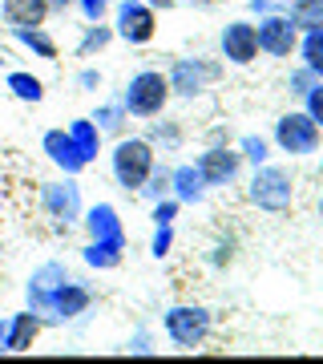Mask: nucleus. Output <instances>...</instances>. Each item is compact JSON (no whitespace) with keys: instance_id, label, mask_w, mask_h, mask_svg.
Listing matches in <instances>:
<instances>
[{"instance_id":"19","label":"nucleus","mask_w":323,"mask_h":364,"mask_svg":"<svg viewBox=\"0 0 323 364\" xmlns=\"http://www.w3.org/2000/svg\"><path fill=\"white\" fill-rule=\"evenodd\" d=\"M69 138L77 142V150L85 154V162H93L97 150H102V130H97V122H89V117L73 122V126H69Z\"/></svg>"},{"instance_id":"21","label":"nucleus","mask_w":323,"mask_h":364,"mask_svg":"<svg viewBox=\"0 0 323 364\" xmlns=\"http://www.w3.org/2000/svg\"><path fill=\"white\" fill-rule=\"evenodd\" d=\"M109 41H114V28L102 25V21H93L89 33H85V37H81V45H77V57H93V53H102Z\"/></svg>"},{"instance_id":"14","label":"nucleus","mask_w":323,"mask_h":364,"mask_svg":"<svg viewBox=\"0 0 323 364\" xmlns=\"http://www.w3.org/2000/svg\"><path fill=\"white\" fill-rule=\"evenodd\" d=\"M85 227H89L93 239H102V243H117V247H126V231H121V219H117V210L109 203L102 207H93L85 215Z\"/></svg>"},{"instance_id":"7","label":"nucleus","mask_w":323,"mask_h":364,"mask_svg":"<svg viewBox=\"0 0 323 364\" xmlns=\"http://www.w3.org/2000/svg\"><path fill=\"white\" fill-rule=\"evenodd\" d=\"M114 25H117L114 33L121 41H129V45H150L158 33V16L146 0H121L117 13H114Z\"/></svg>"},{"instance_id":"20","label":"nucleus","mask_w":323,"mask_h":364,"mask_svg":"<svg viewBox=\"0 0 323 364\" xmlns=\"http://www.w3.org/2000/svg\"><path fill=\"white\" fill-rule=\"evenodd\" d=\"M13 33H16L21 45H28L33 53H40L45 61H57V41H53L45 28H13Z\"/></svg>"},{"instance_id":"37","label":"nucleus","mask_w":323,"mask_h":364,"mask_svg":"<svg viewBox=\"0 0 323 364\" xmlns=\"http://www.w3.org/2000/svg\"><path fill=\"white\" fill-rule=\"evenodd\" d=\"M194 9H210V4H214V0H190Z\"/></svg>"},{"instance_id":"22","label":"nucleus","mask_w":323,"mask_h":364,"mask_svg":"<svg viewBox=\"0 0 323 364\" xmlns=\"http://www.w3.org/2000/svg\"><path fill=\"white\" fill-rule=\"evenodd\" d=\"M239 154H243V162H251V166H263V162L271 158V142L258 138V134H243V138H239Z\"/></svg>"},{"instance_id":"4","label":"nucleus","mask_w":323,"mask_h":364,"mask_svg":"<svg viewBox=\"0 0 323 364\" xmlns=\"http://www.w3.org/2000/svg\"><path fill=\"white\" fill-rule=\"evenodd\" d=\"M162 324H166V336L174 340L178 348H198V344H207L214 316H210L202 304H174Z\"/></svg>"},{"instance_id":"30","label":"nucleus","mask_w":323,"mask_h":364,"mask_svg":"<svg viewBox=\"0 0 323 364\" xmlns=\"http://www.w3.org/2000/svg\"><path fill=\"white\" fill-rule=\"evenodd\" d=\"M174 215H178V198H174V195H166V198H158V203H154V223H158V227L174 223Z\"/></svg>"},{"instance_id":"13","label":"nucleus","mask_w":323,"mask_h":364,"mask_svg":"<svg viewBox=\"0 0 323 364\" xmlns=\"http://www.w3.org/2000/svg\"><path fill=\"white\" fill-rule=\"evenodd\" d=\"M45 154H49L57 166H65V174H77V170L89 166V162H85V154L77 150V142H73V138H69L65 130L45 134Z\"/></svg>"},{"instance_id":"38","label":"nucleus","mask_w":323,"mask_h":364,"mask_svg":"<svg viewBox=\"0 0 323 364\" xmlns=\"http://www.w3.org/2000/svg\"><path fill=\"white\" fill-rule=\"evenodd\" d=\"M4 332H9V324H0V348H4Z\"/></svg>"},{"instance_id":"34","label":"nucleus","mask_w":323,"mask_h":364,"mask_svg":"<svg viewBox=\"0 0 323 364\" xmlns=\"http://www.w3.org/2000/svg\"><path fill=\"white\" fill-rule=\"evenodd\" d=\"M77 81H81V90H89V93H93V90H102V73H97V69H85Z\"/></svg>"},{"instance_id":"10","label":"nucleus","mask_w":323,"mask_h":364,"mask_svg":"<svg viewBox=\"0 0 323 364\" xmlns=\"http://www.w3.org/2000/svg\"><path fill=\"white\" fill-rule=\"evenodd\" d=\"M219 49H222V57H226L231 65H255V57H258L255 25H251V21H231V25L222 28Z\"/></svg>"},{"instance_id":"3","label":"nucleus","mask_w":323,"mask_h":364,"mask_svg":"<svg viewBox=\"0 0 323 364\" xmlns=\"http://www.w3.org/2000/svg\"><path fill=\"white\" fill-rule=\"evenodd\" d=\"M158 154L154 146L146 142V138H121L114 146V178L121 191H142V182L150 178V170H154Z\"/></svg>"},{"instance_id":"41","label":"nucleus","mask_w":323,"mask_h":364,"mask_svg":"<svg viewBox=\"0 0 323 364\" xmlns=\"http://www.w3.org/2000/svg\"><path fill=\"white\" fill-rule=\"evenodd\" d=\"M0 61H4V53H0Z\"/></svg>"},{"instance_id":"18","label":"nucleus","mask_w":323,"mask_h":364,"mask_svg":"<svg viewBox=\"0 0 323 364\" xmlns=\"http://www.w3.org/2000/svg\"><path fill=\"white\" fill-rule=\"evenodd\" d=\"M287 16L299 33L323 25V0H287Z\"/></svg>"},{"instance_id":"35","label":"nucleus","mask_w":323,"mask_h":364,"mask_svg":"<svg viewBox=\"0 0 323 364\" xmlns=\"http://www.w3.org/2000/svg\"><path fill=\"white\" fill-rule=\"evenodd\" d=\"M231 259H234V243H219L214 247V263L222 267V263H231Z\"/></svg>"},{"instance_id":"26","label":"nucleus","mask_w":323,"mask_h":364,"mask_svg":"<svg viewBox=\"0 0 323 364\" xmlns=\"http://www.w3.org/2000/svg\"><path fill=\"white\" fill-rule=\"evenodd\" d=\"M138 195H146V198H166L170 195V166H158L154 162V170H150V178L142 182V191H138Z\"/></svg>"},{"instance_id":"8","label":"nucleus","mask_w":323,"mask_h":364,"mask_svg":"<svg viewBox=\"0 0 323 364\" xmlns=\"http://www.w3.org/2000/svg\"><path fill=\"white\" fill-rule=\"evenodd\" d=\"M198 174H202V182H207V191L210 186H231L239 174H243V154L239 150H231L226 142H214L207 146L202 154H198Z\"/></svg>"},{"instance_id":"33","label":"nucleus","mask_w":323,"mask_h":364,"mask_svg":"<svg viewBox=\"0 0 323 364\" xmlns=\"http://www.w3.org/2000/svg\"><path fill=\"white\" fill-rule=\"evenodd\" d=\"M251 13L267 16V13H287V0H251Z\"/></svg>"},{"instance_id":"32","label":"nucleus","mask_w":323,"mask_h":364,"mask_svg":"<svg viewBox=\"0 0 323 364\" xmlns=\"http://www.w3.org/2000/svg\"><path fill=\"white\" fill-rule=\"evenodd\" d=\"M77 4H81V13H85V21H89V25H93V21H102L105 9H109V0H77Z\"/></svg>"},{"instance_id":"6","label":"nucleus","mask_w":323,"mask_h":364,"mask_svg":"<svg viewBox=\"0 0 323 364\" xmlns=\"http://www.w3.org/2000/svg\"><path fill=\"white\" fill-rule=\"evenodd\" d=\"M170 93H178V97H198V93H207L214 81L222 77V61H210V57H178L174 65H170Z\"/></svg>"},{"instance_id":"17","label":"nucleus","mask_w":323,"mask_h":364,"mask_svg":"<svg viewBox=\"0 0 323 364\" xmlns=\"http://www.w3.org/2000/svg\"><path fill=\"white\" fill-rule=\"evenodd\" d=\"M299 57H303V65L315 73V77H323V25L319 28H307V33H299Z\"/></svg>"},{"instance_id":"16","label":"nucleus","mask_w":323,"mask_h":364,"mask_svg":"<svg viewBox=\"0 0 323 364\" xmlns=\"http://www.w3.org/2000/svg\"><path fill=\"white\" fill-rule=\"evenodd\" d=\"M37 332H40L37 312L13 316V320H9V332H4V348H9V352H28V348H33V340H37Z\"/></svg>"},{"instance_id":"9","label":"nucleus","mask_w":323,"mask_h":364,"mask_svg":"<svg viewBox=\"0 0 323 364\" xmlns=\"http://www.w3.org/2000/svg\"><path fill=\"white\" fill-rule=\"evenodd\" d=\"M255 37H258V53H267V57H291L299 45V28L291 25L287 13H267V16H258Z\"/></svg>"},{"instance_id":"12","label":"nucleus","mask_w":323,"mask_h":364,"mask_svg":"<svg viewBox=\"0 0 323 364\" xmlns=\"http://www.w3.org/2000/svg\"><path fill=\"white\" fill-rule=\"evenodd\" d=\"M0 16L13 28H40L49 21V0H4Z\"/></svg>"},{"instance_id":"40","label":"nucleus","mask_w":323,"mask_h":364,"mask_svg":"<svg viewBox=\"0 0 323 364\" xmlns=\"http://www.w3.org/2000/svg\"><path fill=\"white\" fill-rule=\"evenodd\" d=\"M319 174H323V162H319Z\"/></svg>"},{"instance_id":"11","label":"nucleus","mask_w":323,"mask_h":364,"mask_svg":"<svg viewBox=\"0 0 323 364\" xmlns=\"http://www.w3.org/2000/svg\"><path fill=\"white\" fill-rule=\"evenodd\" d=\"M45 210L53 219H65V227L81 215V191L77 182H49L45 186Z\"/></svg>"},{"instance_id":"39","label":"nucleus","mask_w":323,"mask_h":364,"mask_svg":"<svg viewBox=\"0 0 323 364\" xmlns=\"http://www.w3.org/2000/svg\"><path fill=\"white\" fill-rule=\"evenodd\" d=\"M319 219H323V198H319Z\"/></svg>"},{"instance_id":"28","label":"nucleus","mask_w":323,"mask_h":364,"mask_svg":"<svg viewBox=\"0 0 323 364\" xmlns=\"http://www.w3.org/2000/svg\"><path fill=\"white\" fill-rule=\"evenodd\" d=\"M303 109H307V117L323 130V77L315 81V85H311L307 93H303Z\"/></svg>"},{"instance_id":"2","label":"nucleus","mask_w":323,"mask_h":364,"mask_svg":"<svg viewBox=\"0 0 323 364\" xmlns=\"http://www.w3.org/2000/svg\"><path fill=\"white\" fill-rule=\"evenodd\" d=\"M170 77L166 73H158V69H142V73H133L121 93V105H126L129 117H162V109L170 105Z\"/></svg>"},{"instance_id":"25","label":"nucleus","mask_w":323,"mask_h":364,"mask_svg":"<svg viewBox=\"0 0 323 364\" xmlns=\"http://www.w3.org/2000/svg\"><path fill=\"white\" fill-rule=\"evenodd\" d=\"M150 146H162V150H178L182 142V126L178 122H154V130H150V138H146Z\"/></svg>"},{"instance_id":"29","label":"nucleus","mask_w":323,"mask_h":364,"mask_svg":"<svg viewBox=\"0 0 323 364\" xmlns=\"http://www.w3.org/2000/svg\"><path fill=\"white\" fill-rule=\"evenodd\" d=\"M315 81H319V77H315V73H311L307 65H299V69H291V77H287V90L295 93V97H303V93H307L311 85H315Z\"/></svg>"},{"instance_id":"27","label":"nucleus","mask_w":323,"mask_h":364,"mask_svg":"<svg viewBox=\"0 0 323 364\" xmlns=\"http://www.w3.org/2000/svg\"><path fill=\"white\" fill-rule=\"evenodd\" d=\"M93 122H97V130H121V126H126L129 122V114H126V105L117 102V105H105V109H97V117H93Z\"/></svg>"},{"instance_id":"36","label":"nucleus","mask_w":323,"mask_h":364,"mask_svg":"<svg viewBox=\"0 0 323 364\" xmlns=\"http://www.w3.org/2000/svg\"><path fill=\"white\" fill-rule=\"evenodd\" d=\"M69 4H77V0H49V13H65Z\"/></svg>"},{"instance_id":"23","label":"nucleus","mask_w":323,"mask_h":364,"mask_svg":"<svg viewBox=\"0 0 323 364\" xmlns=\"http://www.w3.org/2000/svg\"><path fill=\"white\" fill-rule=\"evenodd\" d=\"M121 251H126V247H117V243H102V239H93L89 247H85V259H89L93 267H117V263H121Z\"/></svg>"},{"instance_id":"1","label":"nucleus","mask_w":323,"mask_h":364,"mask_svg":"<svg viewBox=\"0 0 323 364\" xmlns=\"http://www.w3.org/2000/svg\"><path fill=\"white\" fill-rule=\"evenodd\" d=\"M246 198H251V207L267 210V215H283L295 203V174L287 166L263 162V166H255V174L246 182Z\"/></svg>"},{"instance_id":"15","label":"nucleus","mask_w":323,"mask_h":364,"mask_svg":"<svg viewBox=\"0 0 323 364\" xmlns=\"http://www.w3.org/2000/svg\"><path fill=\"white\" fill-rule=\"evenodd\" d=\"M170 195L178 198V203H202L207 198V182H202V174H198L194 162L170 170Z\"/></svg>"},{"instance_id":"5","label":"nucleus","mask_w":323,"mask_h":364,"mask_svg":"<svg viewBox=\"0 0 323 364\" xmlns=\"http://www.w3.org/2000/svg\"><path fill=\"white\" fill-rule=\"evenodd\" d=\"M323 142V130L307 117V109H291L275 122V146L291 158H303V154H315Z\"/></svg>"},{"instance_id":"24","label":"nucleus","mask_w":323,"mask_h":364,"mask_svg":"<svg viewBox=\"0 0 323 364\" xmlns=\"http://www.w3.org/2000/svg\"><path fill=\"white\" fill-rule=\"evenodd\" d=\"M9 90H13L21 102H40V97H45V85H40L33 73H13V77H9Z\"/></svg>"},{"instance_id":"31","label":"nucleus","mask_w":323,"mask_h":364,"mask_svg":"<svg viewBox=\"0 0 323 364\" xmlns=\"http://www.w3.org/2000/svg\"><path fill=\"white\" fill-rule=\"evenodd\" d=\"M170 247H174V223H166V227H158L154 243H150V251H154L158 259H162V255H170Z\"/></svg>"}]
</instances>
